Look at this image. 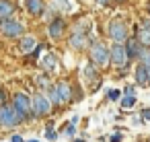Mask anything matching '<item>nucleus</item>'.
I'll list each match as a JSON object with an SVG mask.
<instances>
[{
	"label": "nucleus",
	"instance_id": "obj_19",
	"mask_svg": "<svg viewBox=\"0 0 150 142\" xmlns=\"http://www.w3.org/2000/svg\"><path fill=\"white\" fill-rule=\"evenodd\" d=\"M138 62H140V64L146 68V72H148V78H150V48H144V52L140 54Z\"/></svg>",
	"mask_w": 150,
	"mask_h": 142
},
{
	"label": "nucleus",
	"instance_id": "obj_8",
	"mask_svg": "<svg viewBox=\"0 0 150 142\" xmlns=\"http://www.w3.org/2000/svg\"><path fill=\"white\" fill-rule=\"evenodd\" d=\"M31 107H33V115H47L52 111V101L43 93H37L31 99Z\"/></svg>",
	"mask_w": 150,
	"mask_h": 142
},
{
	"label": "nucleus",
	"instance_id": "obj_6",
	"mask_svg": "<svg viewBox=\"0 0 150 142\" xmlns=\"http://www.w3.org/2000/svg\"><path fill=\"white\" fill-rule=\"evenodd\" d=\"M109 58H111V64L115 68H125L129 58H127V52H125V45L123 43H113L111 50H109Z\"/></svg>",
	"mask_w": 150,
	"mask_h": 142
},
{
	"label": "nucleus",
	"instance_id": "obj_9",
	"mask_svg": "<svg viewBox=\"0 0 150 142\" xmlns=\"http://www.w3.org/2000/svg\"><path fill=\"white\" fill-rule=\"evenodd\" d=\"M66 33V21L64 19H54L50 21V27H47V35L52 39H62Z\"/></svg>",
	"mask_w": 150,
	"mask_h": 142
},
{
	"label": "nucleus",
	"instance_id": "obj_22",
	"mask_svg": "<svg viewBox=\"0 0 150 142\" xmlns=\"http://www.w3.org/2000/svg\"><path fill=\"white\" fill-rule=\"evenodd\" d=\"M50 101H52V105H58L60 103V97H58V91H56V87H52L50 89V97H47Z\"/></svg>",
	"mask_w": 150,
	"mask_h": 142
},
{
	"label": "nucleus",
	"instance_id": "obj_21",
	"mask_svg": "<svg viewBox=\"0 0 150 142\" xmlns=\"http://www.w3.org/2000/svg\"><path fill=\"white\" fill-rule=\"evenodd\" d=\"M134 103H136V97H134V95H125V97L121 99V107H123V109L134 107Z\"/></svg>",
	"mask_w": 150,
	"mask_h": 142
},
{
	"label": "nucleus",
	"instance_id": "obj_31",
	"mask_svg": "<svg viewBox=\"0 0 150 142\" xmlns=\"http://www.w3.org/2000/svg\"><path fill=\"white\" fill-rule=\"evenodd\" d=\"M13 142H25V140H23L21 136H13Z\"/></svg>",
	"mask_w": 150,
	"mask_h": 142
},
{
	"label": "nucleus",
	"instance_id": "obj_12",
	"mask_svg": "<svg viewBox=\"0 0 150 142\" xmlns=\"http://www.w3.org/2000/svg\"><path fill=\"white\" fill-rule=\"evenodd\" d=\"M37 45H39V43H37V39H35L33 35H23V37H19V48H21L23 54H33V50H35Z\"/></svg>",
	"mask_w": 150,
	"mask_h": 142
},
{
	"label": "nucleus",
	"instance_id": "obj_11",
	"mask_svg": "<svg viewBox=\"0 0 150 142\" xmlns=\"http://www.w3.org/2000/svg\"><path fill=\"white\" fill-rule=\"evenodd\" d=\"M56 91H58V97H60V103H68L72 99V87L68 80H60L56 84Z\"/></svg>",
	"mask_w": 150,
	"mask_h": 142
},
{
	"label": "nucleus",
	"instance_id": "obj_10",
	"mask_svg": "<svg viewBox=\"0 0 150 142\" xmlns=\"http://www.w3.org/2000/svg\"><path fill=\"white\" fill-rule=\"evenodd\" d=\"M123 45H125V52H127V58H129V60H138L140 54L144 52V45H142L136 37H127V41H125Z\"/></svg>",
	"mask_w": 150,
	"mask_h": 142
},
{
	"label": "nucleus",
	"instance_id": "obj_26",
	"mask_svg": "<svg viewBox=\"0 0 150 142\" xmlns=\"http://www.w3.org/2000/svg\"><path fill=\"white\" fill-rule=\"evenodd\" d=\"M109 99H119V91H109Z\"/></svg>",
	"mask_w": 150,
	"mask_h": 142
},
{
	"label": "nucleus",
	"instance_id": "obj_15",
	"mask_svg": "<svg viewBox=\"0 0 150 142\" xmlns=\"http://www.w3.org/2000/svg\"><path fill=\"white\" fill-rule=\"evenodd\" d=\"M15 15V2L13 0H0V21Z\"/></svg>",
	"mask_w": 150,
	"mask_h": 142
},
{
	"label": "nucleus",
	"instance_id": "obj_14",
	"mask_svg": "<svg viewBox=\"0 0 150 142\" xmlns=\"http://www.w3.org/2000/svg\"><path fill=\"white\" fill-rule=\"evenodd\" d=\"M144 48H150V29L148 27H142V25H138L136 27V35H134Z\"/></svg>",
	"mask_w": 150,
	"mask_h": 142
},
{
	"label": "nucleus",
	"instance_id": "obj_13",
	"mask_svg": "<svg viewBox=\"0 0 150 142\" xmlns=\"http://www.w3.org/2000/svg\"><path fill=\"white\" fill-rule=\"evenodd\" d=\"M25 9H27L29 15L39 17V15L45 11V4H43V0H25Z\"/></svg>",
	"mask_w": 150,
	"mask_h": 142
},
{
	"label": "nucleus",
	"instance_id": "obj_5",
	"mask_svg": "<svg viewBox=\"0 0 150 142\" xmlns=\"http://www.w3.org/2000/svg\"><path fill=\"white\" fill-rule=\"evenodd\" d=\"M13 107L19 111V115H21L23 119H27V117H31V115H33L31 97H29L27 93H17V95L13 97Z\"/></svg>",
	"mask_w": 150,
	"mask_h": 142
},
{
	"label": "nucleus",
	"instance_id": "obj_32",
	"mask_svg": "<svg viewBox=\"0 0 150 142\" xmlns=\"http://www.w3.org/2000/svg\"><path fill=\"white\" fill-rule=\"evenodd\" d=\"M148 13H150V0H148Z\"/></svg>",
	"mask_w": 150,
	"mask_h": 142
},
{
	"label": "nucleus",
	"instance_id": "obj_7",
	"mask_svg": "<svg viewBox=\"0 0 150 142\" xmlns=\"http://www.w3.org/2000/svg\"><path fill=\"white\" fill-rule=\"evenodd\" d=\"M68 43L74 48V50H84L86 45H88V33L84 31V27L78 23V27L70 33V37H68Z\"/></svg>",
	"mask_w": 150,
	"mask_h": 142
},
{
	"label": "nucleus",
	"instance_id": "obj_17",
	"mask_svg": "<svg viewBox=\"0 0 150 142\" xmlns=\"http://www.w3.org/2000/svg\"><path fill=\"white\" fill-rule=\"evenodd\" d=\"M134 76H136V82L138 84H148L150 82V78H148V72H146V68L138 62V66H136V72H134Z\"/></svg>",
	"mask_w": 150,
	"mask_h": 142
},
{
	"label": "nucleus",
	"instance_id": "obj_28",
	"mask_svg": "<svg viewBox=\"0 0 150 142\" xmlns=\"http://www.w3.org/2000/svg\"><path fill=\"white\" fill-rule=\"evenodd\" d=\"M140 25H142V27H148V29H150V19H142V23H140Z\"/></svg>",
	"mask_w": 150,
	"mask_h": 142
},
{
	"label": "nucleus",
	"instance_id": "obj_29",
	"mask_svg": "<svg viewBox=\"0 0 150 142\" xmlns=\"http://www.w3.org/2000/svg\"><path fill=\"white\" fill-rule=\"evenodd\" d=\"M142 117H144V119H150V109H144V111H142Z\"/></svg>",
	"mask_w": 150,
	"mask_h": 142
},
{
	"label": "nucleus",
	"instance_id": "obj_27",
	"mask_svg": "<svg viewBox=\"0 0 150 142\" xmlns=\"http://www.w3.org/2000/svg\"><path fill=\"white\" fill-rule=\"evenodd\" d=\"M95 2H97L99 6H109V2H111V0H95Z\"/></svg>",
	"mask_w": 150,
	"mask_h": 142
},
{
	"label": "nucleus",
	"instance_id": "obj_23",
	"mask_svg": "<svg viewBox=\"0 0 150 142\" xmlns=\"http://www.w3.org/2000/svg\"><path fill=\"white\" fill-rule=\"evenodd\" d=\"M45 138H47V140H52V142L58 138V136H56V132H54V128H47V130H45Z\"/></svg>",
	"mask_w": 150,
	"mask_h": 142
},
{
	"label": "nucleus",
	"instance_id": "obj_24",
	"mask_svg": "<svg viewBox=\"0 0 150 142\" xmlns=\"http://www.w3.org/2000/svg\"><path fill=\"white\" fill-rule=\"evenodd\" d=\"M6 103V93H4V89L0 87V105H4Z\"/></svg>",
	"mask_w": 150,
	"mask_h": 142
},
{
	"label": "nucleus",
	"instance_id": "obj_2",
	"mask_svg": "<svg viewBox=\"0 0 150 142\" xmlns=\"http://www.w3.org/2000/svg\"><path fill=\"white\" fill-rule=\"evenodd\" d=\"M0 33L8 39H17V37H23L25 33V25L15 19V17H8V19H2L0 21Z\"/></svg>",
	"mask_w": 150,
	"mask_h": 142
},
{
	"label": "nucleus",
	"instance_id": "obj_20",
	"mask_svg": "<svg viewBox=\"0 0 150 142\" xmlns=\"http://www.w3.org/2000/svg\"><path fill=\"white\" fill-rule=\"evenodd\" d=\"M35 82L39 84V89H50V87H52V82H50V74H41V76H37Z\"/></svg>",
	"mask_w": 150,
	"mask_h": 142
},
{
	"label": "nucleus",
	"instance_id": "obj_3",
	"mask_svg": "<svg viewBox=\"0 0 150 142\" xmlns=\"http://www.w3.org/2000/svg\"><path fill=\"white\" fill-rule=\"evenodd\" d=\"M21 121H25L21 115H19V111L13 107V105H0V126H4V128H13V126H17V124H21Z\"/></svg>",
	"mask_w": 150,
	"mask_h": 142
},
{
	"label": "nucleus",
	"instance_id": "obj_34",
	"mask_svg": "<svg viewBox=\"0 0 150 142\" xmlns=\"http://www.w3.org/2000/svg\"><path fill=\"white\" fill-rule=\"evenodd\" d=\"M29 142H39V140H29Z\"/></svg>",
	"mask_w": 150,
	"mask_h": 142
},
{
	"label": "nucleus",
	"instance_id": "obj_30",
	"mask_svg": "<svg viewBox=\"0 0 150 142\" xmlns=\"http://www.w3.org/2000/svg\"><path fill=\"white\" fill-rule=\"evenodd\" d=\"M125 95H134V87H125Z\"/></svg>",
	"mask_w": 150,
	"mask_h": 142
},
{
	"label": "nucleus",
	"instance_id": "obj_25",
	"mask_svg": "<svg viewBox=\"0 0 150 142\" xmlns=\"http://www.w3.org/2000/svg\"><path fill=\"white\" fill-rule=\"evenodd\" d=\"M119 140H121V134H119V132L111 134V138H109V142H119Z\"/></svg>",
	"mask_w": 150,
	"mask_h": 142
},
{
	"label": "nucleus",
	"instance_id": "obj_18",
	"mask_svg": "<svg viewBox=\"0 0 150 142\" xmlns=\"http://www.w3.org/2000/svg\"><path fill=\"white\" fill-rule=\"evenodd\" d=\"M41 66H43L45 70H56V66H58V60H56V56H54L52 52H47V54L43 56V60H41Z\"/></svg>",
	"mask_w": 150,
	"mask_h": 142
},
{
	"label": "nucleus",
	"instance_id": "obj_33",
	"mask_svg": "<svg viewBox=\"0 0 150 142\" xmlns=\"http://www.w3.org/2000/svg\"><path fill=\"white\" fill-rule=\"evenodd\" d=\"M115 2H125V0H115Z\"/></svg>",
	"mask_w": 150,
	"mask_h": 142
},
{
	"label": "nucleus",
	"instance_id": "obj_1",
	"mask_svg": "<svg viewBox=\"0 0 150 142\" xmlns=\"http://www.w3.org/2000/svg\"><path fill=\"white\" fill-rule=\"evenodd\" d=\"M88 56H91V62L97 66V68H105L111 58H109V48L101 41H93V45L88 48Z\"/></svg>",
	"mask_w": 150,
	"mask_h": 142
},
{
	"label": "nucleus",
	"instance_id": "obj_16",
	"mask_svg": "<svg viewBox=\"0 0 150 142\" xmlns=\"http://www.w3.org/2000/svg\"><path fill=\"white\" fill-rule=\"evenodd\" d=\"M52 9H56V11L68 15V13L74 11V2H72V0H54V2H52Z\"/></svg>",
	"mask_w": 150,
	"mask_h": 142
},
{
	"label": "nucleus",
	"instance_id": "obj_35",
	"mask_svg": "<svg viewBox=\"0 0 150 142\" xmlns=\"http://www.w3.org/2000/svg\"><path fill=\"white\" fill-rule=\"evenodd\" d=\"M76 142H82V140H76Z\"/></svg>",
	"mask_w": 150,
	"mask_h": 142
},
{
	"label": "nucleus",
	"instance_id": "obj_4",
	"mask_svg": "<svg viewBox=\"0 0 150 142\" xmlns=\"http://www.w3.org/2000/svg\"><path fill=\"white\" fill-rule=\"evenodd\" d=\"M107 33H109V37L113 39V43H125L127 41V27H125V23L123 21H119V19H113V21H109V27H107Z\"/></svg>",
	"mask_w": 150,
	"mask_h": 142
}]
</instances>
